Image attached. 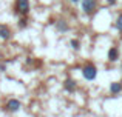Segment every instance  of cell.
Here are the masks:
<instances>
[{
	"mask_svg": "<svg viewBox=\"0 0 122 117\" xmlns=\"http://www.w3.org/2000/svg\"><path fill=\"white\" fill-rule=\"evenodd\" d=\"M30 11H31L30 0H15V3H14V14H17V15H28Z\"/></svg>",
	"mask_w": 122,
	"mask_h": 117,
	"instance_id": "6da1fadb",
	"label": "cell"
},
{
	"mask_svg": "<svg viewBox=\"0 0 122 117\" xmlns=\"http://www.w3.org/2000/svg\"><path fill=\"white\" fill-rule=\"evenodd\" d=\"M82 75L85 80H94L97 77V68L93 63H86L85 66L82 68Z\"/></svg>",
	"mask_w": 122,
	"mask_h": 117,
	"instance_id": "7a4b0ae2",
	"label": "cell"
},
{
	"mask_svg": "<svg viewBox=\"0 0 122 117\" xmlns=\"http://www.w3.org/2000/svg\"><path fill=\"white\" fill-rule=\"evenodd\" d=\"M97 0H82V11L85 12L86 15H91L97 11Z\"/></svg>",
	"mask_w": 122,
	"mask_h": 117,
	"instance_id": "3957f363",
	"label": "cell"
},
{
	"mask_svg": "<svg viewBox=\"0 0 122 117\" xmlns=\"http://www.w3.org/2000/svg\"><path fill=\"white\" fill-rule=\"evenodd\" d=\"M20 108H22V103H20V100H17V99H9L5 105V109L9 111V112H17Z\"/></svg>",
	"mask_w": 122,
	"mask_h": 117,
	"instance_id": "277c9868",
	"label": "cell"
},
{
	"mask_svg": "<svg viewBox=\"0 0 122 117\" xmlns=\"http://www.w3.org/2000/svg\"><path fill=\"white\" fill-rule=\"evenodd\" d=\"M63 88H65V91H68V93H74V91L77 89V82L68 77L63 82Z\"/></svg>",
	"mask_w": 122,
	"mask_h": 117,
	"instance_id": "5b68a950",
	"label": "cell"
},
{
	"mask_svg": "<svg viewBox=\"0 0 122 117\" xmlns=\"http://www.w3.org/2000/svg\"><path fill=\"white\" fill-rule=\"evenodd\" d=\"M11 37H12V33H11V29H9L8 25H0V39L9 40Z\"/></svg>",
	"mask_w": 122,
	"mask_h": 117,
	"instance_id": "8992f818",
	"label": "cell"
},
{
	"mask_svg": "<svg viewBox=\"0 0 122 117\" xmlns=\"http://www.w3.org/2000/svg\"><path fill=\"white\" fill-rule=\"evenodd\" d=\"M54 26H56V29L59 31V33H66V31L70 29V25L66 20H63V19H60V20H57L56 23H54Z\"/></svg>",
	"mask_w": 122,
	"mask_h": 117,
	"instance_id": "52a82bcc",
	"label": "cell"
},
{
	"mask_svg": "<svg viewBox=\"0 0 122 117\" xmlns=\"http://www.w3.org/2000/svg\"><path fill=\"white\" fill-rule=\"evenodd\" d=\"M108 60L110 62H117L119 60V49L116 48V46H111L110 49H108Z\"/></svg>",
	"mask_w": 122,
	"mask_h": 117,
	"instance_id": "ba28073f",
	"label": "cell"
},
{
	"mask_svg": "<svg viewBox=\"0 0 122 117\" xmlns=\"http://www.w3.org/2000/svg\"><path fill=\"white\" fill-rule=\"evenodd\" d=\"M122 91V83L121 82H113V83L110 85V93L113 94V96H117Z\"/></svg>",
	"mask_w": 122,
	"mask_h": 117,
	"instance_id": "9c48e42d",
	"label": "cell"
},
{
	"mask_svg": "<svg viewBox=\"0 0 122 117\" xmlns=\"http://www.w3.org/2000/svg\"><path fill=\"white\" fill-rule=\"evenodd\" d=\"M17 26H19V29H25V28L28 26V19H26V15H22V17L19 19Z\"/></svg>",
	"mask_w": 122,
	"mask_h": 117,
	"instance_id": "30bf717a",
	"label": "cell"
},
{
	"mask_svg": "<svg viewBox=\"0 0 122 117\" xmlns=\"http://www.w3.org/2000/svg\"><path fill=\"white\" fill-rule=\"evenodd\" d=\"M70 46H71V49H74V51H79V49H81V42H79L77 39H73L71 42H70Z\"/></svg>",
	"mask_w": 122,
	"mask_h": 117,
	"instance_id": "8fae6325",
	"label": "cell"
},
{
	"mask_svg": "<svg viewBox=\"0 0 122 117\" xmlns=\"http://www.w3.org/2000/svg\"><path fill=\"white\" fill-rule=\"evenodd\" d=\"M114 26H116L117 29H119L121 33H122V12L119 14V17L116 19V23H114Z\"/></svg>",
	"mask_w": 122,
	"mask_h": 117,
	"instance_id": "7c38bea8",
	"label": "cell"
},
{
	"mask_svg": "<svg viewBox=\"0 0 122 117\" xmlns=\"http://www.w3.org/2000/svg\"><path fill=\"white\" fill-rule=\"evenodd\" d=\"M6 71V63H0V72H5Z\"/></svg>",
	"mask_w": 122,
	"mask_h": 117,
	"instance_id": "4fadbf2b",
	"label": "cell"
},
{
	"mask_svg": "<svg viewBox=\"0 0 122 117\" xmlns=\"http://www.w3.org/2000/svg\"><path fill=\"white\" fill-rule=\"evenodd\" d=\"M107 3H108L110 6H114V5L117 3V0H107Z\"/></svg>",
	"mask_w": 122,
	"mask_h": 117,
	"instance_id": "5bb4252c",
	"label": "cell"
},
{
	"mask_svg": "<svg viewBox=\"0 0 122 117\" xmlns=\"http://www.w3.org/2000/svg\"><path fill=\"white\" fill-rule=\"evenodd\" d=\"M70 2H73V3H77V2H82V0H70Z\"/></svg>",
	"mask_w": 122,
	"mask_h": 117,
	"instance_id": "9a60e30c",
	"label": "cell"
},
{
	"mask_svg": "<svg viewBox=\"0 0 122 117\" xmlns=\"http://www.w3.org/2000/svg\"><path fill=\"white\" fill-rule=\"evenodd\" d=\"M121 83H122V80H121Z\"/></svg>",
	"mask_w": 122,
	"mask_h": 117,
	"instance_id": "2e32d148",
	"label": "cell"
}]
</instances>
